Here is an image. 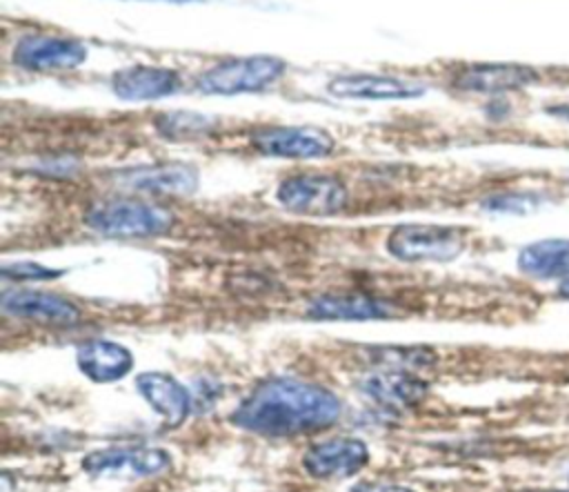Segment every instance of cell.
Listing matches in <instances>:
<instances>
[{"instance_id":"1","label":"cell","mask_w":569,"mask_h":492,"mask_svg":"<svg viewBox=\"0 0 569 492\" xmlns=\"http://www.w3.org/2000/svg\"><path fill=\"white\" fill-rule=\"evenodd\" d=\"M340 398L316 383L271 376L260 381L229 416L233 425L260 436H298L338 421Z\"/></svg>"},{"instance_id":"2","label":"cell","mask_w":569,"mask_h":492,"mask_svg":"<svg viewBox=\"0 0 569 492\" xmlns=\"http://www.w3.org/2000/svg\"><path fill=\"white\" fill-rule=\"evenodd\" d=\"M84 223L89 229L109 238H151L167 234L176 218L171 209L140 198H111L93 203Z\"/></svg>"},{"instance_id":"3","label":"cell","mask_w":569,"mask_h":492,"mask_svg":"<svg viewBox=\"0 0 569 492\" xmlns=\"http://www.w3.org/2000/svg\"><path fill=\"white\" fill-rule=\"evenodd\" d=\"M287 71V62L276 56H242L222 60L198 78V89L202 94L236 96L262 91L273 85Z\"/></svg>"},{"instance_id":"4","label":"cell","mask_w":569,"mask_h":492,"mask_svg":"<svg viewBox=\"0 0 569 492\" xmlns=\"http://www.w3.org/2000/svg\"><path fill=\"white\" fill-rule=\"evenodd\" d=\"M465 227L449 225H400L387 238V249L400 260H451L465 249Z\"/></svg>"},{"instance_id":"5","label":"cell","mask_w":569,"mask_h":492,"mask_svg":"<svg viewBox=\"0 0 569 492\" xmlns=\"http://www.w3.org/2000/svg\"><path fill=\"white\" fill-rule=\"evenodd\" d=\"M347 187L336 176L296 174L278 185V203L300 216H331L347 207Z\"/></svg>"},{"instance_id":"6","label":"cell","mask_w":569,"mask_h":492,"mask_svg":"<svg viewBox=\"0 0 569 492\" xmlns=\"http://www.w3.org/2000/svg\"><path fill=\"white\" fill-rule=\"evenodd\" d=\"M171 454L162 447L116 445L89 452L82 470L93 479H144L169 470Z\"/></svg>"},{"instance_id":"7","label":"cell","mask_w":569,"mask_h":492,"mask_svg":"<svg viewBox=\"0 0 569 492\" xmlns=\"http://www.w3.org/2000/svg\"><path fill=\"white\" fill-rule=\"evenodd\" d=\"M251 145L262 156L273 158H322L333 151L336 140L320 127H293V125H276V127H262L253 131Z\"/></svg>"},{"instance_id":"8","label":"cell","mask_w":569,"mask_h":492,"mask_svg":"<svg viewBox=\"0 0 569 492\" xmlns=\"http://www.w3.org/2000/svg\"><path fill=\"white\" fill-rule=\"evenodd\" d=\"M87 49L76 38L29 33L13 47V62L27 71H69L82 65Z\"/></svg>"},{"instance_id":"9","label":"cell","mask_w":569,"mask_h":492,"mask_svg":"<svg viewBox=\"0 0 569 492\" xmlns=\"http://www.w3.org/2000/svg\"><path fill=\"white\" fill-rule=\"evenodd\" d=\"M369 461V447L362 439L338 436L311 445L302 465L313 479H345L358 474Z\"/></svg>"},{"instance_id":"10","label":"cell","mask_w":569,"mask_h":492,"mask_svg":"<svg viewBox=\"0 0 569 492\" xmlns=\"http://www.w3.org/2000/svg\"><path fill=\"white\" fill-rule=\"evenodd\" d=\"M2 309L9 316L53 327H71L82 318V312L76 303L40 289L4 292Z\"/></svg>"},{"instance_id":"11","label":"cell","mask_w":569,"mask_h":492,"mask_svg":"<svg viewBox=\"0 0 569 492\" xmlns=\"http://www.w3.org/2000/svg\"><path fill=\"white\" fill-rule=\"evenodd\" d=\"M538 71L525 65H505V62H482L465 65L453 71L451 85L460 91L471 94H502L529 87L538 82Z\"/></svg>"},{"instance_id":"12","label":"cell","mask_w":569,"mask_h":492,"mask_svg":"<svg viewBox=\"0 0 569 492\" xmlns=\"http://www.w3.org/2000/svg\"><path fill=\"white\" fill-rule=\"evenodd\" d=\"M307 314L316 321H382L396 314V307L380 296L365 292L320 294L309 301Z\"/></svg>"},{"instance_id":"13","label":"cell","mask_w":569,"mask_h":492,"mask_svg":"<svg viewBox=\"0 0 569 492\" xmlns=\"http://www.w3.org/2000/svg\"><path fill=\"white\" fill-rule=\"evenodd\" d=\"M425 85L378 73H345L327 82V91L336 98H365V100H407L425 94Z\"/></svg>"},{"instance_id":"14","label":"cell","mask_w":569,"mask_h":492,"mask_svg":"<svg viewBox=\"0 0 569 492\" xmlns=\"http://www.w3.org/2000/svg\"><path fill=\"white\" fill-rule=\"evenodd\" d=\"M182 78L176 69L136 65L111 76V89L122 100H156L180 91Z\"/></svg>"},{"instance_id":"15","label":"cell","mask_w":569,"mask_h":492,"mask_svg":"<svg viewBox=\"0 0 569 492\" xmlns=\"http://www.w3.org/2000/svg\"><path fill=\"white\" fill-rule=\"evenodd\" d=\"M140 396L162 416L167 427H178L191 412V394L167 372H142L136 378Z\"/></svg>"},{"instance_id":"16","label":"cell","mask_w":569,"mask_h":492,"mask_svg":"<svg viewBox=\"0 0 569 492\" xmlns=\"http://www.w3.org/2000/svg\"><path fill=\"white\" fill-rule=\"evenodd\" d=\"M360 385L371 401L389 410L413 407L429 392V383L422 381L418 374L398 372V370H376L367 374Z\"/></svg>"},{"instance_id":"17","label":"cell","mask_w":569,"mask_h":492,"mask_svg":"<svg viewBox=\"0 0 569 492\" xmlns=\"http://www.w3.org/2000/svg\"><path fill=\"white\" fill-rule=\"evenodd\" d=\"M116 180L122 187L133 191L187 196L198 187V171L189 165L164 163V165H149V167H136V169L122 171Z\"/></svg>"},{"instance_id":"18","label":"cell","mask_w":569,"mask_h":492,"mask_svg":"<svg viewBox=\"0 0 569 492\" xmlns=\"http://www.w3.org/2000/svg\"><path fill=\"white\" fill-rule=\"evenodd\" d=\"M76 363L84 376L96 383H113L131 372L133 354L107 338H93L76 350Z\"/></svg>"},{"instance_id":"19","label":"cell","mask_w":569,"mask_h":492,"mask_svg":"<svg viewBox=\"0 0 569 492\" xmlns=\"http://www.w3.org/2000/svg\"><path fill=\"white\" fill-rule=\"evenodd\" d=\"M518 267L531 278H569V238H545L522 247Z\"/></svg>"},{"instance_id":"20","label":"cell","mask_w":569,"mask_h":492,"mask_svg":"<svg viewBox=\"0 0 569 492\" xmlns=\"http://www.w3.org/2000/svg\"><path fill=\"white\" fill-rule=\"evenodd\" d=\"M367 358L378 370H398V372H425L431 370L438 361L436 352L425 345H382V347H369Z\"/></svg>"},{"instance_id":"21","label":"cell","mask_w":569,"mask_h":492,"mask_svg":"<svg viewBox=\"0 0 569 492\" xmlns=\"http://www.w3.org/2000/svg\"><path fill=\"white\" fill-rule=\"evenodd\" d=\"M156 127L162 136L171 138V140H184V138H193L200 136L204 131H209L213 127V120L207 116H198V114H164L156 118Z\"/></svg>"},{"instance_id":"22","label":"cell","mask_w":569,"mask_h":492,"mask_svg":"<svg viewBox=\"0 0 569 492\" xmlns=\"http://www.w3.org/2000/svg\"><path fill=\"white\" fill-rule=\"evenodd\" d=\"M2 276L4 278H56L60 276V272L56 269H47L44 265H38V263H7L2 267Z\"/></svg>"},{"instance_id":"23","label":"cell","mask_w":569,"mask_h":492,"mask_svg":"<svg viewBox=\"0 0 569 492\" xmlns=\"http://www.w3.org/2000/svg\"><path fill=\"white\" fill-rule=\"evenodd\" d=\"M349 492H413L405 485H396V483H380V481H362L356 483Z\"/></svg>"},{"instance_id":"24","label":"cell","mask_w":569,"mask_h":492,"mask_svg":"<svg viewBox=\"0 0 569 492\" xmlns=\"http://www.w3.org/2000/svg\"><path fill=\"white\" fill-rule=\"evenodd\" d=\"M558 294H560L562 298H567V301H569V278H565V281H560V283H558Z\"/></svg>"},{"instance_id":"25","label":"cell","mask_w":569,"mask_h":492,"mask_svg":"<svg viewBox=\"0 0 569 492\" xmlns=\"http://www.w3.org/2000/svg\"><path fill=\"white\" fill-rule=\"evenodd\" d=\"M144 2H169V4H187V2H196V0H144Z\"/></svg>"}]
</instances>
